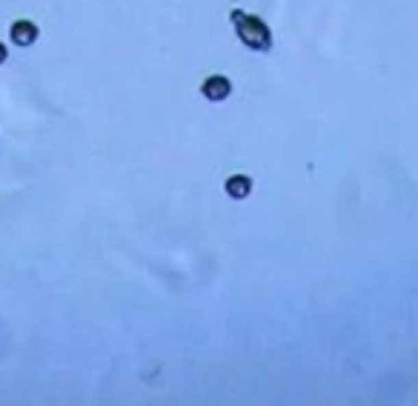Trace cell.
I'll list each match as a JSON object with an SVG mask.
<instances>
[{
	"mask_svg": "<svg viewBox=\"0 0 418 406\" xmlns=\"http://www.w3.org/2000/svg\"><path fill=\"white\" fill-rule=\"evenodd\" d=\"M232 23H235V31H238V38H241V43H244V46L258 49V52H267V49H269L272 35H269V29L258 18L244 14V12H232Z\"/></svg>",
	"mask_w": 418,
	"mask_h": 406,
	"instance_id": "cell-1",
	"label": "cell"
},
{
	"mask_svg": "<svg viewBox=\"0 0 418 406\" xmlns=\"http://www.w3.org/2000/svg\"><path fill=\"white\" fill-rule=\"evenodd\" d=\"M6 58H9V52H6V46H3V43H0V63H3Z\"/></svg>",
	"mask_w": 418,
	"mask_h": 406,
	"instance_id": "cell-5",
	"label": "cell"
},
{
	"mask_svg": "<svg viewBox=\"0 0 418 406\" xmlns=\"http://www.w3.org/2000/svg\"><path fill=\"white\" fill-rule=\"evenodd\" d=\"M9 35H12L14 46H32V43L38 40V26L32 23V21H14Z\"/></svg>",
	"mask_w": 418,
	"mask_h": 406,
	"instance_id": "cell-3",
	"label": "cell"
},
{
	"mask_svg": "<svg viewBox=\"0 0 418 406\" xmlns=\"http://www.w3.org/2000/svg\"><path fill=\"white\" fill-rule=\"evenodd\" d=\"M204 97L206 101H227L230 92H232V84L223 75H212V77H206L204 80V86H201Z\"/></svg>",
	"mask_w": 418,
	"mask_h": 406,
	"instance_id": "cell-2",
	"label": "cell"
},
{
	"mask_svg": "<svg viewBox=\"0 0 418 406\" xmlns=\"http://www.w3.org/2000/svg\"><path fill=\"white\" fill-rule=\"evenodd\" d=\"M249 192H252V181H249L247 175H232L230 181H227V194H230V198H235V201L249 198Z\"/></svg>",
	"mask_w": 418,
	"mask_h": 406,
	"instance_id": "cell-4",
	"label": "cell"
}]
</instances>
